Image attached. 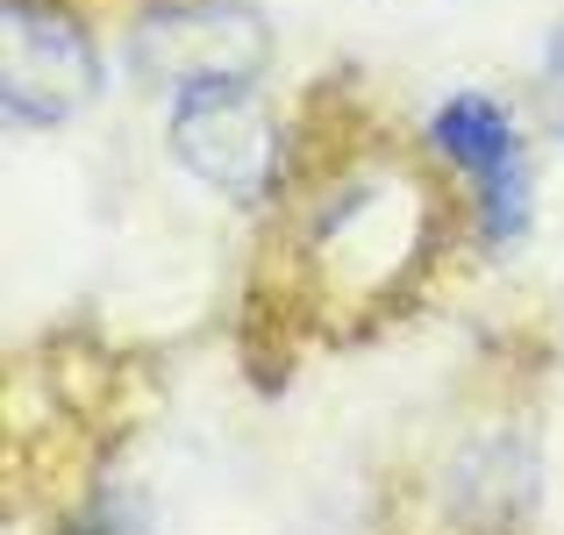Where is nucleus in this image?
Masks as SVG:
<instances>
[{
  "label": "nucleus",
  "mask_w": 564,
  "mask_h": 535,
  "mask_svg": "<svg viewBox=\"0 0 564 535\" xmlns=\"http://www.w3.org/2000/svg\"><path fill=\"white\" fill-rule=\"evenodd\" d=\"M272 57V22L250 0H158L129 22V72L158 94L258 79Z\"/></svg>",
  "instance_id": "1"
},
{
  "label": "nucleus",
  "mask_w": 564,
  "mask_h": 535,
  "mask_svg": "<svg viewBox=\"0 0 564 535\" xmlns=\"http://www.w3.org/2000/svg\"><path fill=\"white\" fill-rule=\"evenodd\" d=\"M100 57L65 8L8 0L0 8V108L14 129H65L94 108Z\"/></svg>",
  "instance_id": "2"
},
{
  "label": "nucleus",
  "mask_w": 564,
  "mask_h": 535,
  "mask_svg": "<svg viewBox=\"0 0 564 535\" xmlns=\"http://www.w3.org/2000/svg\"><path fill=\"white\" fill-rule=\"evenodd\" d=\"M165 151L180 157V172H193L221 200H258L279 172V122L250 79L193 86V94H172Z\"/></svg>",
  "instance_id": "3"
},
{
  "label": "nucleus",
  "mask_w": 564,
  "mask_h": 535,
  "mask_svg": "<svg viewBox=\"0 0 564 535\" xmlns=\"http://www.w3.org/2000/svg\"><path fill=\"white\" fill-rule=\"evenodd\" d=\"M429 143H436L443 157H451L457 172L479 186V178H494V172H508V165H522L529 157V137L514 129V114L500 108L494 94H479V86H465V94H451V100H436V114H429V129H422Z\"/></svg>",
  "instance_id": "4"
},
{
  "label": "nucleus",
  "mask_w": 564,
  "mask_h": 535,
  "mask_svg": "<svg viewBox=\"0 0 564 535\" xmlns=\"http://www.w3.org/2000/svg\"><path fill=\"white\" fill-rule=\"evenodd\" d=\"M536 229V165H508L494 178H479V236L500 250H514L522 236Z\"/></svg>",
  "instance_id": "5"
},
{
  "label": "nucleus",
  "mask_w": 564,
  "mask_h": 535,
  "mask_svg": "<svg viewBox=\"0 0 564 535\" xmlns=\"http://www.w3.org/2000/svg\"><path fill=\"white\" fill-rule=\"evenodd\" d=\"M536 94H543V122L564 137V14L543 36V65H536Z\"/></svg>",
  "instance_id": "6"
},
{
  "label": "nucleus",
  "mask_w": 564,
  "mask_h": 535,
  "mask_svg": "<svg viewBox=\"0 0 564 535\" xmlns=\"http://www.w3.org/2000/svg\"><path fill=\"white\" fill-rule=\"evenodd\" d=\"M86 535H100V528H86Z\"/></svg>",
  "instance_id": "7"
}]
</instances>
